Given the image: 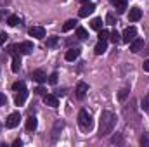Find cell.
Segmentation results:
<instances>
[{
  "label": "cell",
  "mask_w": 149,
  "mask_h": 147,
  "mask_svg": "<svg viewBox=\"0 0 149 147\" xmlns=\"http://www.w3.org/2000/svg\"><path fill=\"white\" fill-rule=\"evenodd\" d=\"M19 68H21V57H19V55H14V57H12V66H10V69H12L14 73H17Z\"/></svg>",
  "instance_id": "17"
},
{
  "label": "cell",
  "mask_w": 149,
  "mask_h": 147,
  "mask_svg": "<svg viewBox=\"0 0 149 147\" xmlns=\"http://www.w3.org/2000/svg\"><path fill=\"white\" fill-rule=\"evenodd\" d=\"M31 78H33L35 81H38V83H43V81H47V74L43 73L42 69H37V71H33V73H31Z\"/></svg>",
  "instance_id": "16"
},
{
  "label": "cell",
  "mask_w": 149,
  "mask_h": 147,
  "mask_svg": "<svg viewBox=\"0 0 149 147\" xmlns=\"http://www.w3.org/2000/svg\"><path fill=\"white\" fill-rule=\"evenodd\" d=\"M137 38V30L134 28V26H128L125 31H123V35H121V40L125 42V43H130L132 40H135Z\"/></svg>",
  "instance_id": "3"
},
{
  "label": "cell",
  "mask_w": 149,
  "mask_h": 147,
  "mask_svg": "<svg viewBox=\"0 0 149 147\" xmlns=\"http://www.w3.org/2000/svg\"><path fill=\"white\" fill-rule=\"evenodd\" d=\"M121 35H120V33H118V31H116V30H114V31H111V33H109V40H111L113 43H114V45H116V43H118V42H121Z\"/></svg>",
  "instance_id": "24"
},
{
  "label": "cell",
  "mask_w": 149,
  "mask_h": 147,
  "mask_svg": "<svg viewBox=\"0 0 149 147\" xmlns=\"http://www.w3.org/2000/svg\"><path fill=\"white\" fill-rule=\"evenodd\" d=\"M106 50H108V42H106V40H99L97 45H95V49H94V52H95L97 55H102Z\"/></svg>",
  "instance_id": "13"
},
{
  "label": "cell",
  "mask_w": 149,
  "mask_h": 147,
  "mask_svg": "<svg viewBox=\"0 0 149 147\" xmlns=\"http://www.w3.org/2000/svg\"><path fill=\"white\" fill-rule=\"evenodd\" d=\"M116 125V116L111 111H102L101 112V119H99V137H106L113 133Z\"/></svg>",
  "instance_id": "1"
},
{
  "label": "cell",
  "mask_w": 149,
  "mask_h": 147,
  "mask_svg": "<svg viewBox=\"0 0 149 147\" xmlns=\"http://www.w3.org/2000/svg\"><path fill=\"white\" fill-rule=\"evenodd\" d=\"M142 17V10L139 9V7H132L130 9V14H128V21L130 23H135V21H139Z\"/></svg>",
  "instance_id": "8"
},
{
  "label": "cell",
  "mask_w": 149,
  "mask_h": 147,
  "mask_svg": "<svg viewBox=\"0 0 149 147\" xmlns=\"http://www.w3.org/2000/svg\"><path fill=\"white\" fill-rule=\"evenodd\" d=\"M17 23H19V17H17V16H9V17H7V24H9V26H16Z\"/></svg>",
  "instance_id": "26"
},
{
  "label": "cell",
  "mask_w": 149,
  "mask_h": 147,
  "mask_svg": "<svg viewBox=\"0 0 149 147\" xmlns=\"http://www.w3.org/2000/svg\"><path fill=\"white\" fill-rule=\"evenodd\" d=\"M78 125L83 132H90L92 126H94V121H92V116L87 112L85 109H81L78 112Z\"/></svg>",
  "instance_id": "2"
},
{
  "label": "cell",
  "mask_w": 149,
  "mask_h": 147,
  "mask_svg": "<svg viewBox=\"0 0 149 147\" xmlns=\"http://www.w3.org/2000/svg\"><path fill=\"white\" fill-rule=\"evenodd\" d=\"M128 94H130V90H128V88H121V90L118 92V101H120V102H123V101L128 97Z\"/></svg>",
  "instance_id": "21"
},
{
  "label": "cell",
  "mask_w": 149,
  "mask_h": 147,
  "mask_svg": "<svg viewBox=\"0 0 149 147\" xmlns=\"http://www.w3.org/2000/svg\"><path fill=\"white\" fill-rule=\"evenodd\" d=\"M106 23H108V24H116V19H114L113 14H108V16H106Z\"/></svg>",
  "instance_id": "32"
},
{
  "label": "cell",
  "mask_w": 149,
  "mask_h": 147,
  "mask_svg": "<svg viewBox=\"0 0 149 147\" xmlns=\"http://www.w3.org/2000/svg\"><path fill=\"white\" fill-rule=\"evenodd\" d=\"M80 2H83V3H87V2H88V0H80Z\"/></svg>",
  "instance_id": "40"
},
{
  "label": "cell",
  "mask_w": 149,
  "mask_h": 147,
  "mask_svg": "<svg viewBox=\"0 0 149 147\" xmlns=\"http://www.w3.org/2000/svg\"><path fill=\"white\" fill-rule=\"evenodd\" d=\"M12 88L17 92V90H23V88H26V85H24V81H16V83L12 85Z\"/></svg>",
  "instance_id": "28"
},
{
  "label": "cell",
  "mask_w": 149,
  "mask_h": 147,
  "mask_svg": "<svg viewBox=\"0 0 149 147\" xmlns=\"http://www.w3.org/2000/svg\"><path fill=\"white\" fill-rule=\"evenodd\" d=\"M21 144H23V142H21V140H16V142H14V144H12V146H14V147H17V146H21Z\"/></svg>",
  "instance_id": "39"
},
{
  "label": "cell",
  "mask_w": 149,
  "mask_h": 147,
  "mask_svg": "<svg viewBox=\"0 0 149 147\" xmlns=\"http://www.w3.org/2000/svg\"><path fill=\"white\" fill-rule=\"evenodd\" d=\"M17 49H19L21 54L28 55V54H31V50H33V43H31V42H23V43L17 45Z\"/></svg>",
  "instance_id": "12"
},
{
  "label": "cell",
  "mask_w": 149,
  "mask_h": 147,
  "mask_svg": "<svg viewBox=\"0 0 149 147\" xmlns=\"http://www.w3.org/2000/svg\"><path fill=\"white\" fill-rule=\"evenodd\" d=\"M35 94H37V95H45V88H43V87H38L37 90H35Z\"/></svg>",
  "instance_id": "34"
},
{
  "label": "cell",
  "mask_w": 149,
  "mask_h": 147,
  "mask_svg": "<svg viewBox=\"0 0 149 147\" xmlns=\"http://www.w3.org/2000/svg\"><path fill=\"white\" fill-rule=\"evenodd\" d=\"M49 83H50V85H56V83H57V73H52L49 76Z\"/></svg>",
  "instance_id": "31"
},
{
  "label": "cell",
  "mask_w": 149,
  "mask_h": 147,
  "mask_svg": "<svg viewBox=\"0 0 149 147\" xmlns=\"http://www.w3.org/2000/svg\"><path fill=\"white\" fill-rule=\"evenodd\" d=\"M78 55H80V49L74 47V49H68L64 57H66V61H74V59H78Z\"/></svg>",
  "instance_id": "15"
},
{
  "label": "cell",
  "mask_w": 149,
  "mask_h": 147,
  "mask_svg": "<svg viewBox=\"0 0 149 147\" xmlns=\"http://www.w3.org/2000/svg\"><path fill=\"white\" fill-rule=\"evenodd\" d=\"M19 119H21V114H19V112H12V114H9V118L5 119V126H7V128H16V126L19 125Z\"/></svg>",
  "instance_id": "4"
},
{
  "label": "cell",
  "mask_w": 149,
  "mask_h": 147,
  "mask_svg": "<svg viewBox=\"0 0 149 147\" xmlns=\"http://www.w3.org/2000/svg\"><path fill=\"white\" fill-rule=\"evenodd\" d=\"M141 107L146 111V112H149V95L142 97V101H141Z\"/></svg>",
  "instance_id": "25"
},
{
  "label": "cell",
  "mask_w": 149,
  "mask_h": 147,
  "mask_svg": "<svg viewBox=\"0 0 149 147\" xmlns=\"http://www.w3.org/2000/svg\"><path fill=\"white\" fill-rule=\"evenodd\" d=\"M113 3H114V7L118 9V12H125V9H127V0H113Z\"/></svg>",
  "instance_id": "18"
},
{
  "label": "cell",
  "mask_w": 149,
  "mask_h": 147,
  "mask_svg": "<svg viewBox=\"0 0 149 147\" xmlns=\"http://www.w3.org/2000/svg\"><path fill=\"white\" fill-rule=\"evenodd\" d=\"M74 92H76V97H78V99H83V97L87 95V92H88V85H87L85 81H80V83L76 85V90H74Z\"/></svg>",
  "instance_id": "6"
},
{
  "label": "cell",
  "mask_w": 149,
  "mask_h": 147,
  "mask_svg": "<svg viewBox=\"0 0 149 147\" xmlns=\"http://www.w3.org/2000/svg\"><path fill=\"white\" fill-rule=\"evenodd\" d=\"M90 28L92 30H102V19L101 17H95V19H92V23H90Z\"/></svg>",
  "instance_id": "19"
},
{
  "label": "cell",
  "mask_w": 149,
  "mask_h": 147,
  "mask_svg": "<svg viewBox=\"0 0 149 147\" xmlns=\"http://www.w3.org/2000/svg\"><path fill=\"white\" fill-rule=\"evenodd\" d=\"M74 24H76V21H74V19H68V21L63 24V31H70V30H73Z\"/></svg>",
  "instance_id": "20"
},
{
  "label": "cell",
  "mask_w": 149,
  "mask_h": 147,
  "mask_svg": "<svg viewBox=\"0 0 149 147\" xmlns=\"http://www.w3.org/2000/svg\"><path fill=\"white\" fill-rule=\"evenodd\" d=\"M142 68H144V71H148V73H149V59H148V61H144Z\"/></svg>",
  "instance_id": "37"
},
{
  "label": "cell",
  "mask_w": 149,
  "mask_h": 147,
  "mask_svg": "<svg viewBox=\"0 0 149 147\" xmlns=\"http://www.w3.org/2000/svg\"><path fill=\"white\" fill-rule=\"evenodd\" d=\"M37 126H38V119L35 116H30V118L26 119V130H28V132H35Z\"/></svg>",
  "instance_id": "14"
},
{
  "label": "cell",
  "mask_w": 149,
  "mask_h": 147,
  "mask_svg": "<svg viewBox=\"0 0 149 147\" xmlns=\"http://www.w3.org/2000/svg\"><path fill=\"white\" fill-rule=\"evenodd\" d=\"M141 146H148L149 147V135H144V137H142V139H141Z\"/></svg>",
  "instance_id": "33"
},
{
  "label": "cell",
  "mask_w": 149,
  "mask_h": 147,
  "mask_svg": "<svg viewBox=\"0 0 149 147\" xmlns=\"http://www.w3.org/2000/svg\"><path fill=\"white\" fill-rule=\"evenodd\" d=\"M43 102H45L47 106H50V107H57V106H59V99H57L56 95H52V94H45V95H43Z\"/></svg>",
  "instance_id": "11"
},
{
  "label": "cell",
  "mask_w": 149,
  "mask_h": 147,
  "mask_svg": "<svg viewBox=\"0 0 149 147\" xmlns=\"http://www.w3.org/2000/svg\"><path fill=\"white\" fill-rule=\"evenodd\" d=\"M30 37L42 40V38H45V30L42 26H33V28H30Z\"/></svg>",
  "instance_id": "7"
},
{
  "label": "cell",
  "mask_w": 149,
  "mask_h": 147,
  "mask_svg": "<svg viewBox=\"0 0 149 147\" xmlns=\"http://www.w3.org/2000/svg\"><path fill=\"white\" fill-rule=\"evenodd\" d=\"M111 142H113V144H116V142H121V139H120V137H114Z\"/></svg>",
  "instance_id": "38"
},
{
  "label": "cell",
  "mask_w": 149,
  "mask_h": 147,
  "mask_svg": "<svg viewBox=\"0 0 149 147\" xmlns=\"http://www.w3.org/2000/svg\"><path fill=\"white\" fill-rule=\"evenodd\" d=\"M76 37L80 38V40H87L88 38V33H87L85 28H76Z\"/></svg>",
  "instance_id": "22"
},
{
  "label": "cell",
  "mask_w": 149,
  "mask_h": 147,
  "mask_svg": "<svg viewBox=\"0 0 149 147\" xmlns=\"http://www.w3.org/2000/svg\"><path fill=\"white\" fill-rule=\"evenodd\" d=\"M94 10H95V5H94V3H85V5L78 10V16H80V17H88Z\"/></svg>",
  "instance_id": "5"
},
{
  "label": "cell",
  "mask_w": 149,
  "mask_h": 147,
  "mask_svg": "<svg viewBox=\"0 0 149 147\" xmlns=\"http://www.w3.org/2000/svg\"><path fill=\"white\" fill-rule=\"evenodd\" d=\"M142 47H144V40H142V38H135V40H132V42H130V50H132L134 54L141 52V50H142Z\"/></svg>",
  "instance_id": "9"
},
{
  "label": "cell",
  "mask_w": 149,
  "mask_h": 147,
  "mask_svg": "<svg viewBox=\"0 0 149 147\" xmlns=\"http://www.w3.org/2000/svg\"><path fill=\"white\" fill-rule=\"evenodd\" d=\"M5 104H7V99L3 94H0V106H5Z\"/></svg>",
  "instance_id": "36"
},
{
  "label": "cell",
  "mask_w": 149,
  "mask_h": 147,
  "mask_svg": "<svg viewBox=\"0 0 149 147\" xmlns=\"http://www.w3.org/2000/svg\"><path fill=\"white\" fill-rule=\"evenodd\" d=\"M26 99H28V90L26 88H23V90H17V94H16V104L17 106H23L24 102H26Z\"/></svg>",
  "instance_id": "10"
},
{
  "label": "cell",
  "mask_w": 149,
  "mask_h": 147,
  "mask_svg": "<svg viewBox=\"0 0 149 147\" xmlns=\"http://www.w3.org/2000/svg\"><path fill=\"white\" fill-rule=\"evenodd\" d=\"M63 126H64V123H63V121H57V123H56V126H54V140H56V137H57V130H59V128H63Z\"/></svg>",
  "instance_id": "30"
},
{
  "label": "cell",
  "mask_w": 149,
  "mask_h": 147,
  "mask_svg": "<svg viewBox=\"0 0 149 147\" xmlns=\"http://www.w3.org/2000/svg\"><path fill=\"white\" fill-rule=\"evenodd\" d=\"M57 43H59V38H57V37L47 38V47H49V49H54V47H57Z\"/></svg>",
  "instance_id": "23"
},
{
  "label": "cell",
  "mask_w": 149,
  "mask_h": 147,
  "mask_svg": "<svg viewBox=\"0 0 149 147\" xmlns=\"http://www.w3.org/2000/svg\"><path fill=\"white\" fill-rule=\"evenodd\" d=\"M9 54H10V55L14 57V55H19L21 52H19V49H17V45H10V47H9Z\"/></svg>",
  "instance_id": "27"
},
{
  "label": "cell",
  "mask_w": 149,
  "mask_h": 147,
  "mask_svg": "<svg viewBox=\"0 0 149 147\" xmlns=\"http://www.w3.org/2000/svg\"><path fill=\"white\" fill-rule=\"evenodd\" d=\"M7 42V33H0V45H3Z\"/></svg>",
  "instance_id": "35"
},
{
  "label": "cell",
  "mask_w": 149,
  "mask_h": 147,
  "mask_svg": "<svg viewBox=\"0 0 149 147\" xmlns=\"http://www.w3.org/2000/svg\"><path fill=\"white\" fill-rule=\"evenodd\" d=\"M108 38H109L108 30H99V40H108Z\"/></svg>",
  "instance_id": "29"
}]
</instances>
